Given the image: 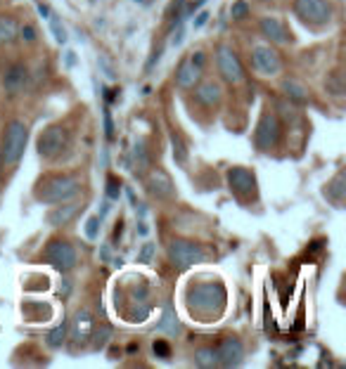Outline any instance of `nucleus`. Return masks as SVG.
Wrapping results in <instances>:
<instances>
[{"label":"nucleus","mask_w":346,"mask_h":369,"mask_svg":"<svg viewBox=\"0 0 346 369\" xmlns=\"http://www.w3.org/2000/svg\"><path fill=\"white\" fill-rule=\"evenodd\" d=\"M204 3H206V0H197V3H195L192 8H190V12H195V10H199V8H201V5H204Z\"/></svg>","instance_id":"obj_48"},{"label":"nucleus","mask_w":346,"mask_h":369,"mask_svg":"<svg viewBox=\"0 0 346 369\" xmlns=\"http://www.w3.org/2000/svg\"><path fill=\"white\" fill-rule=\"evenodd\" d=\"M135 3H140V5H149L152 0H135Z\"/></svg>","instance_id":"obj_51"},{"label":"nucleus","mask_w":346,"mask_h":369,"mask_svg":"<svg viewBox=\"0 0 346 369\" xmlns=\"http://www.w3.org/2000/svg\"><path fill=\"white\" fill-rule=\"evenodd\" d=\"M209 12H206V10H201V12L197 15V19H195L192 22V28H201V26H204L206 24V22H209Z\"/></svg>","instance_id":"obj_39"},{"label":"nucleus","mask_w":346,"mask_h":369,"mask_svg":"<svg viewBox=\"0 0 346 369\" xmlns=\"http://www.w3.org/2000/svg\"><path fill=\"white\" fill-rule=\"evenodd\" d=\"M67 334H69V325L67 322H60V325H57L55 329L45 336V343H48L50 348H62L67 341Z\"/></svg>","instance_id":"obj_23"},{"label":"nucleus","mask_w":346,"mask_h":369,"mask_svg":"<svg viewBox=\"0 0 346 369\" xmlns=\"http://www.w3.org/2000/svg\"><path fill=\"white\" fill-rule=\"evenodd\" d=\"M147 192L152 194V197H157V199H171L173 194H176V187H173V180L169 178V173L161 171V169L149 171Z\"/></svg>","instance_id":"obj_13"},{"label":"nucleus","mask_w":346,"mask_h":369,"mask_svg":"<svg viewBox=\"0 0 346 369\" xmlns=\"http://www.w3.org/2000/svg\"><path fill=\"white\" fill-rule=\"evenodd\" d=\"M93 329H95V317L90 310H79L76 315H74V322H72V338L76 343H85L90 336H93Z\"/></svg>","instance_id":"obj_15"},{"label":"nucleus","mask_w":346,"mask_h":369,"mask_svg":"<svg viewBox=\"0 0 346 369\" xmlns=\"http://www.w3.org/2000/svg\"><path fill=\"white\" fill-rule=\"evenodd\" d=\"M258 28H261V33L270 43H287V40H292L287 28L282 26V22L275 19V17H263V19L258 22Z\"/></svg>","instance_id":"obj_16"},{"label":"nucleus","mask_w":346,"mask_h":369,"mask_svg":"<svg viewBox=\"0 0 346 369\" xmlns=\"http://www.w3.org/2000/svg\"><path fill=\"white\" fill-rule=\"evenodd\" d=\"M292 10L304 24L311 26H325L332 19L330 0H294Z\"/></svg>","instance_id":"obj_4"},{"label":"nucleus","mask_w":346,"mask_h":369,"mask_svg":"<svg viewBox=\"0 0 346 369\" xmlns=\"http://www.w3.org/2000/svg\"><path fill=\"white\" fill-rule=\"evenodd\" d=\"M117 92H119V90H112V88H105V90H102V95H105L107 105H112V102H117V100H119Z\"/></svg>","instance_id":"obj_41"},{"label":"nucleus","mask_w":346,"mask_h":369,"mask_svg":"<svg viewBox=\"0 0 346 369\" xmlns=\"http://www.w3.org/2000/svg\"><path fill=\"white\" fill-rule=\"evenodd\" d=\"M81 194V180L74 175H43L33 189V197L43 204H65Z\"/></svg>","instance_id":"obj_2"},{"label":"nucleus","mask_w":346,"mask_h":369,"mask_svg":"<svg viewBox=\"0 0 346 369\" xmlns=\"http://www.w3.org/2000/svg\"><path fill=\"white\" fill-rule=\"evenodd\" d=\"M48 22H50V31L55 33V40H57V43H67V31H65V26H62L60 17H57L55 12H50Z\"/></svg>","instance_id":"obj_28"},{"label":"nucleus","mask_w":346,"mask_h":369,"mask_svg":"<svg viewBox=\"0 0 346 369\" xmlns=\"http://www.w3.org/2000/svg\"><path fill=\"white\" fill-rule=\"evenodd\" d=\"M216 357H218V367H240L245 360V345L240 338L226 336L221 338V343L216 345Z\"/></svg>","instance_id":"obj_12"},{"label":"nucleus","mask_w":346,"mask_h":369,"mask_svg":"<svg viewBox=\"0 0 346 369\" xmlns=\"http://www.w3.org/2000/svg\"><path fill=\"white\" fill-rule=\"evenodd\" d=\"M93 336H95V343L93 345H95L97 350H102L109 343V338H112V329H109V327H100V332L93 329Z\"/></svg>","instance_id":"obj_32"},{"label":"nucleus","mask_w":346,"mask_h":369,"mask_svg":"<svg viewBox=\"0 0 346 369\" xmlns=\"http://www.w3.org/2000/svg\"><path fill=\"white\" fill-rule=\"evenodd\" d=\"M226 301L228 293L221 282H204V284H192L188 289V305L197 315H221L223 308H226Z\"/></svg>","instance_id":"obj_1"},{"label":"nucleus","mask_w":346,"mask_h":369,"mask_svg":"<svg viewBox=\"0 0 346 369\" xmlns=\"http://www.w3.org/2000/svg\"><path fill=\"white\" fill-rule=\"evenodd\" d=\"M190 62H192L195 67H204V62H206V55L204 53H192V57H190Z\"/></svg>","instance_id":"obj_40"},{"label":"nucleus","mask_w":346,"mask_h":369,"mask_svg":"<svg viewBox=\"0 0 346 369\" xmlns=\"http://www.w3.org/2000/svg\"><path fill=\"white\" fill-rule=\"evenodd\" d=\"M280 135H282L280 119L273 112H263L256 123V130H254V145H256V149L258 152H270L280 142Z\"/></svg>","instance_id":"obj_5"},{"label":"nucleus","mask_w":346,"mask_h":369,"mask_svg":"<svg viewBox=\"0 0 346 369\" xmlns=\"http://www.w3.org/2000/svg\"><path fill=\"white\" fill-rule=\"evenodd\" d=\"M169 258L176 268H192L197 263H204L206 253L199 244L186 239H173L169 244Z\"/></svg>","instance_id":"obj_10"},{"label":"nucleus","mask_w":346,"mask_h":369,"mask_svg":"<svg viewBox=\"0 0 346 369\" xmlns=\"http://www.w3.org/2000/svg\"><path fill=\"white\" fill-rule=\"evenodd\" d=\"M17 38H19V40H24V43H36V40H38V31H36V26H33V24H24V26H19V31H17Z\"/></svg>","instance_id":"obj_31"},{"label":"nucleus","mask_w":346,"mask_h":369,"mask_svg":"<svg viewBox=\"0 0 346 369\" xmlns=\"http://www.w3.org/2000/svg\"><path fill=\"white\" fill-rule=\"evenodd\" d=\"M17 31H19V26L13 17H0V48L13 45L17 40Z\"/></svg>","instance_id":"obj_22"},{"label":"nucleus","mask_w":346,"mask_h":369,"mask_svg":"<svg viewBox=\"0 0 346 369\" xmlns=\"http://www.w3.org/2000/svg\"><path fill=\"white\" fill-rule=\"evenodd\" d=\"M282 90H285V95L290 97V102H297V105H306L308 102V90L304 88L299 80L285 78L282 80Z\"/></svg>","instance_id":"obj_21"},{"label":"nucleus","mask_w":346,"mask_h":369,"mask_svg":"<svg viewBox=\"0 0 346 369\" xmlns=\"http://www.w3.org/2000/svg\"><path fill=\"white\" fill-rule=\"evenodd\" d=\"M133 157H135L133 173H135V175H142V173L147 171V166H149V154H147V149H145V142H138L135 149H133Z\"/></svg>","instance_id":"obj_26"},{"label":"nucleus","mask_w":346,"mask_h":369,"mask_svg":"<svg viewBox=\"0 0 346 369\" xmlns=\"http://www.w3.org/2000/svg\"><path fill=\"white\" fill-rule=\"evenodd\" d=\"M171 147H173V159H176V164L186 166V164H188V147H186L183 137L178 135L176 130L171 132Z\"/></svg>","instance_id":"obj_24"},{"label":"nucleus","mask_w":346,"mask_h":369,"mask_svg":"<svg viewBox=\"0 0 346 369\" xmlns=\"http://www.w3.org/2000/svg\"><path fill=\"white\" fill-rule=\"evenodd\" d=\"M121 197V182L117 175H107V199L109 201H119Z\"/></svg>","instance_id":"obj_30"},{"label":"nucleus","mask_w":346,"mask_h":369,"mask_svg":"<svg viewBox=\"0 0 346 369\" xmlns=\"http://www.w3.org/2000/svg\"><path fill=\"white\" fill-rule=\"evenodd\" d=\"M121 232H124V223H117V228H114V241H119V237H121Z\"/></svg>","instance_id":"obj_45"},{"label":"nucleus","mask_w":346,"mask_h":369,"mask_svg":"<svg viewBox=\"0 0 346 369\" xmlns=\"http://www.w3.org/2000/svg\"><path fill=\"white\" fill-rule=\"evenodd\" d=\"M100 67L105 69V76H107L109 80H114V78H117V71H114V67L109 65V62L105 60V57H100Z\"/></svg>","instance_id":"obj_38"},{"label":"nucleus","mask_w":346,"mask_h":369,"mask_svg":"<svg viewBox=\"0 0 346 369\" xmlns=\"http://www.w3.org/2000/svg\"><path fill=\"white\" fill-rule=\"evenodd\" d=\"M28 83V69L26 65H22V62H15V65H10L5 69L3 74V88L10 92V95H17V92H22L26 88Z\"/></svg>","instance_id":"obj_14"},{"label":"nucleus","mask_w":346,"mask_h":369,"mask_svg":"<svg viewBox=\"0 0 346 369\" xmlns=\"http://www.w3.org/2000/svg\"><path fill=\"white\" fill-rule=\"evenodd\" d=\"M67 145H69V130L65 126H48V128L38 135L36 149L43 159H55L65 152Z\"/></svg>","instance_id":"obj_6"},{"label":"nucleus","mask_w":346,"mask_h":369,"mask_svg":"<svg viewBox=\"0 0 346 369\" xmlns=\"http://www.w3.org/2000/svg\"><path fill=\"white\" fill-rule=\"evenodd\" d=\"M26 142H28V128L24 121H19V119L10 121L3 135V149H0V157H3L5 166L19 164V159L24 157Z\"/></svg>","instance_id":"obj_3"},{"label":"nucleus","mask_w":346,"mask_h":369,"mask_svg":"<svg viewBox=\"0 0 346 369\" xmlns=\"http://www.w3.org/2000/svg\"><path fill=\"white\" fill-rule=\"evenodd\" d=\"M325 88L332 92V95H337V97H342L344 95V85H342V76L339 74H332L330 78H327V83H325Z\"/></svg>","instance_id":"obj_33"},{"label":"nucleus","mask_w":346,"mask_h":369,"mask_svg":"<svg viewBox=\"0 0 346 369\" xmlns=\"http://www.w3.org/2000/svg\"><path fill=\"white\" fill-rule=\"evenodd\" d=\"M138 232H140V234H147V225H145V223H140V228H138Z\"/></svg>","instance_id":"obj_50"},{"label":"nucleus","mask_w":346,"mask_h":369,"mask_svg":"<svg viewBox=\"0 0 346 369\" xmlns=\"http://www.w3.org/2000/svg\"><path fill=\"white\" fill-rule=\"evenodd\" d=\"M230 17L238 22L247 19V17H249V3H247V0H235L233 8H230Z\"/></svg>","instance_id":"obj_29"},{"label":"nucleus","mask_w":346,"mask_h":369,"mask_svg":"<svg viewBox=\"0 0 346 369\" xmlns=\"http://www.w3.org/2000/svg\"><path fill=\"white\" fill-rule=\"evenodd\" d=\"M76 213H79V204L57 206L55 211L48 213V225H53V228H62V225H67L74 216H76Z\"/></svg>","instance_id":"obj_20"},{"label":"nucleus","mask_w":346,"mask_h":369,"mask_svg":"<svg viewBox=\"0 0 346 369\" xmlns=\"http://www.w3.org/2000/svg\"><path fill=\"white\" fill-rule=\"evenodd\" d=\"M221 97H223L221 85L213 83V80H209V83L197 85V90H195V100H197L199 105L206 107V109H213V107H216L218 102H221Z\"/></svg>","instance_id":"obj_17"},{"label":"nucleus","mask_w":346,"mask_h":369,"mask_svg":"<svg viewBox=\"0 0 346 369\" xmlns=\"http://www.w3.org/2000/svg\"><path fill=\"white\" fill-rule=\"evenodd\" d=\"M154 244H142V249H140V253H138V263H142V265H147V263H152V258H154Z\"/></svg>","instance_id":"obj_36"},{"label":"nucleus","mask_w":346,"mask_h":369,"mask_svg":"<svg viewBox=\"0 0 346 369\" xmlns=\"http://www.w3.org/2000/svg\"><path fill=\"white\" fill-rule=\"evenodd\" d=\"M3 175H5V161L0 157V180H3Z\"/></svg>","instance_id":"obj_49"},{"label":"nucleus","mask_w":346,"mask_h":369,"mask_svg":"<svg viewBox=\"0 0 346 369\" xmlns=\"http://www.w3.org/2000/svg\"><path fill=\"white\" fill-rule=\"evenodd\" d=\"M171 43L176 45V48H178V45H181V43H183V28H178V31H176V36L171 38Z\"/></svg>","instance_id":"obj_44"},{"label":"nucleus","mask_w":346,"mask_h":369,"mask_svg":"<svg viewBox=\"0 0 346 369\" xmlns=\"http://www.w3.org/2000/svg\"><path fill=\"white\" fill-rule=\"evenodd\" d=\"M195 365H197V367H204V369L218 367L216 350H213V348H199L197 353H195Z\"/></svg>","instance_id":"obj_25"},{"label":"nucleus","mask_w":346,"mask_h":369,"mask_svg":"<svg viewBox=\"0 0 346 369\" xmlns=\"http://www.w3.org/2000/svg\"><path fill=\"white\" fill-rule=\"evenodd\" d=\"M74 65H76V53H67V67L72 69Z\"/></svg>","instance_id":"obj_46"},{"label":"nucleus","mask_w":346,"mask_h":369,"mask_svg":"<svg viewBox=\"0 0 346 369\" xmlns=\"http://www.w3.org/2000/svg\"><path fill=\"white\" fill-rule=\"evenodd\" d=\"M252 62H254V69H256L258 74H263V76H278L282 71L280 55L275 53L270 45H256V48L252 50Z\"/></svg>","instance_id":"obj_11"},{"label":"nucleus","mask_w":346,"mask_h":369,"mask_svg":"<svg viewBox=\"0 0 346 369\" xmlns=\"http://www.w3.org/2000/svg\"><path fill=\"white\" fill-rule=\"evenodd\" d=\"M344 194H346V187H344V171H339L337 175L332 178L330 182H327V189H325V197L332 201L337 209H342L344 204Z\"/></svg>","instance_id":"obj_19"},{"label":"nucleus","mask_w":346,"mask_h":369,"mask_svg":"<svg viewBox=\"0 0 346 369\" xmlns=\"http://www.w3.org/2000/svg\"><path fill=\"white\" fill-rule=\"evenodd\" d=\"M226 180H228L230 192H233L238 199L249 201V199L256 197V192H258L256 175H254V173H252L249 169H242V166H235V169H230V171L226 173Z\"/></svg>","instance_id":"obj_9"},{"label":"nucleus","mask_w":346,"mask_h":369,"mask_svg":"<svg viewBox=\"0 0 346 369\" xmlns=\"http://www.w3.org/2000/svg\"><path fill=\"white\" fill-rule=\"evenodd\" d=\"M216 65H218V74H221L223 80H228L230 85H238L245 80V67H242V60L230 45H218Z\"/></svg>","instance_id":"obj_8"},{"label":"nucleus","mask_w":346,"mask_h":369,"mask_svg":"<svg viewBox=\"0 0 346 369\" xmlns=\"http://www.w3.org/2000/svg\"><path fill=\"white\" fill-rule=\"evenodd\" d=\"M201 78V69L195 67L190 60H183L176 71V85L178 88H195Z\"/></svg>","instance_id":"obj_18"},{"label":"nucleus","mask_w":346,"mask_h":369,"mask_svg":"<svg viewBox=\"0 0 346 369\" xmlns=\"http://www.w3.org/2000/svg\"><path fill=\"white\" fill-rule=\"evenodd\" d=\"M97 234H100V218L93 216L85 221V237L88 239H97Z\"/></svg>","instance_id":"obj_35"},{"label":"nucleus","mask_w":346,"mask_h":369,"mask_svg":"<svg viewBox=\"0 0 346 369\" xmlns=\"http://www.w3.org/2000/svg\"><path fill=\"white\" fill-rule=\"evenodd\" d=\"M43 261L48 265H53L60 273H69V270L76 268V249H74L69 241L53 239L43 251Z\"/></svg>","instance_id":"obj_7"},{"label":"nucleus","mask_w":346,"mask_h":369,"mask_svg":"<svg viewBox=\"0 0 346 369\" xmlns=\"http://www.w3.org/2000/svg\"><path fill=\"white\" fill-rule=\"evenodd\" d=\"M36 8H38V15L43 17V19H48V17H50V12H53V10H50L48 5H43V3H38Z\"/></svg>","instance_id":"obj_42"},{"label":"nucleus","mask_w":346,"mask_h":369,"mask_svg":"<svg viewBox=\"0 0 346 369\" xmlns=\"http://www.w3.org/2000/svg\"><path fill=\"white\" fill-rule=\"evenodd\" d=\"M152 350H154V355L159 357V360H169L171 357V345L164 341V338H157V341L152 343Z\"/></svg>","instance_id":"obj_34"},{"label":"nucleus","mask_w":346,"mask_h":369,"mask_svg":"<svg viewBox=\"0 0 346 369\" xmlns=\"http://www.w3.org/2000/svg\"><path fill=\"white\" fill-rule=\"evenodd\" d=\"M105 135L107 140H114V121H112V109L105 107Z\"/></svg>","instance_id":"obj_37"},{"label":"nucleus","mask_w":346,"mask_h":369,"mask_svg":"<svg viewBox=\"0 0 346 369\" xmlns=\"http://www.w3.org/2000/svg\"><path fill=\"white\" fill-rule=\"evenodd\" d=\"M126 194H129L131 204H133V206H135V209H138V201H135V194H133V189H131V187H126Z\"/></svg>","instance_id":"obj_47"},{"label":"nucleus","mask_w":346,"mask_h":369,"mask_svg":"<svg viewBox=\"0 0 346 369\" xmlns=\"http://www.w3.org/2000/svg\"><path fill=\"white\" fill-rule=\"evenodd\" d=\"M159 57H161V50H157V53H154L152 57H149V62H147V71H152V67H154V62H159Z\"/></svg>","instance_id":"obj_43"},{"label":"nucleus","mask_w":346,"mask_h":369,"mask_svg":"<svg viewBox=\"0 0 346 369\" xmlns=\"http://www.w3.org/2000/svg\"><path fill=\"white\" fill-rule=\"evenodd\" d=\"M159 332H169V334L181 332V325H178V317H176V313H173V308H166L164 320L159 322Z\"/></svg>","instance_id":"obj_27"}]
</instances>
